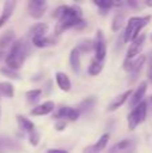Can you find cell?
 I'll return each instance as SVG.
<instances>
[{
	"mask_svg": "<svg viewBox=\"0 0 152 153\" xmlns=\"http://www.w3.org/2000/svg\"><path fill=\"white\" fill-rule=\"evenodd\" d=\"M145 59H147V58H145L144 55H142V56H139L137 59H135L133 69H132V71L129 73V74H131V83H133V82L139 78L140 71H142L143 66H144V63H145Z\"/></svg>",
	"mask_w": 152,
	"mask_h": 153,
	"instance_id": "obj_18",
	"label": "cell"
},
{
	"mask_svg": "<svg viewBox=\"0 0 152 153\" xmlns=\"http://www.w3.org/2000/svg\"><path fill=\"white\" fill-rule=\"evenodd\" d=\"M132 94H133V91L129 89V90H125L124 93H121L120 95H117V97L109 103V106H108V111H115V110H117L118 108H121V106L128 101V98H131Z\"/></svg>",
	"mask_w": 152,
	"mask_h": 153,
	"instance_id": "obj_12",
	"label": "cell"
},
{
	"mask_svg": "<svg viewBox=\"0 0 152 153\" xmlns=\"http://www.w3.org/2000/svg\"><path fill=\"white\" fill-rule=\"evenodd\" d=\"M42 97V90L40 89H31L26 93V100L30 105H35Z\"/></svg>",
	"mask_w": 152,
	"mask_h": 153,
	"instance_id": "obj_23",
	"label": "cell"
},
{
	"mask_svg": "<svg viewBox=\"0 0 152 153\" xmlns=\"http://www.w3.org/2000/svg\"><path fill=\"white\" fill-rule=\"evenodd\" d=\"M150 20H151V15L132 16V18H129V20L127 22L125 30H124V32H123L125 43H128V42L132 43L133 40H136L137 38L142 35L140 34L142 30L150 23Z\"/></svg>",
	"mask_w": 152,
	"mask_h": 153,
	"instance_id": "obj_2",
	"label": "cell"
},
{
	"mask_svg": "<svg viewBox=\"0 0 152 153\" xmlns=\"http://www.w3.org/2000/svg\"><path fill=\"white\" fill-rule=\"evenodd\" d=\"M145 45V34H142L136 40L129 45L128 50H127V59H135L140 53H142L143 47Z\"/></svg>",
	"mask_w": 152,
	"mask_h": 153,
	"instance_id": "obj_8",
	"label": "cell"
},
{
	"mask_svg": "<svg viewBox=\"0 0 152 153\" xmlns=\"http://www.w3.org/2000/svg\"><path fill=\"white\" fill-rule=\"evenodd\" d=\"M31 43L35 47H48V46H55L57 45V39L54 36H43V38H38V39H32Z\"/></svg>",
	"mask_w": 152,
	"mask_h": 153,
	"instance_id": "obj_20",
	"label": "cell"
},
{
	"mask_svg": "<svg viewBox=\"0 0 152 153\" xmlns=\"http://www.w3.org/2000/svg\"><path fill=\"white\" fill-rule=\"evenodd\" d=\"M16 121H18V126L19 129L22 130V132L24 133H32L35 130V124L31 121V120H28L27 117L22 116V114H18L16 116Z\"/></svg>",
	"mask_w": 152,
	"mask_h": 153,
	"instance_id": "obj_15",
	"label": "cell"
},
{
	"mask_svg": "<svg viewBox=\"0 0 152 153\" xmlns=\"http://www.w3.org/2000/svg\"><path fill=\"white\" fill-rule=\"evenodd\" d=\"M93 4L97 5V7L101 10V13H105L107 11H109L112 7H115L116 1H112V0H94Z\"/></svg>",
	"mask_w": 152,
	"mask_h": 153,
	"instance_id": "obj_28",
	"label": "cell"
},
{
	"mask_svg": "<svg viewBox=\"0 0 152 153\" xmlns=\"http://www.w3.org/2000/svg\"><path fill=\"white\" fill-rule=\"evenodd\" d=\"M69 62H70V67H72V70L78 74L80 70H81V53L78 51L77 47L72 48V51H70Z\"/></svg>",
	"mask_w": 152,
	"mask_h": 153,
	"instance_id": "obj_17",
	"label": "cell"
},
{
	"mask_svg": "<svg viewBox=\"0 0 152 153\" xmlns=\"http://www.w3.org/2000/svg\"><path fill=\"white\" fill-rule=\"evenodd\" d=\"M69 110H70L69 106H61V108H58L57 110H54L53 118H55L57 121H61V120L66 121V120H67V114H69Z\"/></svg>",
	"mask_w": 152,
	"mask_h": 153,
	"instance_id": "obj_29",
	"label": "cell"
},
{
	"mask_svg": "<svg viewBox=\"0 0 152 153\" xmlns=\"http://www.w3.org/2000/svg\"><path fill=\"white\" fill-rule=\"evenodd\" d=\"M55 82H57V86L62 91H70V89H72V81H70L69 76L62 71L55 73Z\"/></svg>",
	"mask_w": 152,
	"mask_h": 153,
	"instance_id": "obj_16",
	"label": "cell"
},
{
	"mask_svg": "<svg viewBox=\"0 0 152 153\" xmlns=\"http://www.w3.org/2000/svg\"><path fill=\"white\" fill-rule=\"evenodd\" d=\"M47 153H69L66 149H59V148H53V149H48Z\"/></svg>",
	"mask_w": 152,
	"mask_h": 153,
	"instance_id": "obj_35",
	"label": "cell"
},
{
	"mask_svg": "<svg viewBox=\"0 0 152 153\" xmlns=\"http://www.w3.org/2000/svg\"><path fill=\"white\" fill-rule=\"evenodd\" d=\"M3 56H4V51H1V50H0V59H1Z\"/></svg>",
	"mask_w": 152,
	"mask_h": 153,
	"instance_id": "obj_40",
	"label": "cell"
},
{
	"mask_svg": "<svg viewBox=\"0 0 152 153\" xmlns=\"http://www.w3.org/2000/svg\"><path fill=\"white\" fill-rule=\"evenodd\" d=\"M124 20H125V13H124L123 11L116 12V15L113 16V20H112V30L113 31H118V30L123 27Z\"/></svg>",
	"mask_w": 152,
	"mask_h": 153,
	"instance_id": "obj_26",
	"label": "cell"
},
{
	"mask_svg": "<svg viewBox=\"0 0 152 153\" xmlns=\"http://www.w3.org/2000/svg\"><path fill=\"white\" fill-rule=\"evenodd\" d=\"M55 110V103L53 101H46L43 103L35 105L34 108L30 110V116L34 117H40V116H47V114L53 113Z\"/></svg>",
	"mask_w": 152,
	"mask_h": 153,
	"instance_id": "obj_9",
	"label": "cell"
},
{
	"mask_svg": "<svg viewBox=\"0 0 152 153\" xmlns=\"http://www.w3.org/2000/svg\"><path fill=\"white\" fill-rule=\"evenodd\" d=\"M102 69H104V63H102L101 61H98V59L93 58L90 61V63H89L88 73H89V75L94 76V75H98L102 71Z\"/></svg>",
	"mask_w": 152,
	"mask_h": 153,
	"instance_id": "obj_21",
	"label": "cell"
},
{
	"mask_svg": "<svg viewBox=\"0 0 152 153\" xmlns=\"http://www.w3.org/2000/svg\"><path fill=\"white\" fill-rule=\"evenodd\" d=\"M109 138H110V134L109 133H104V134L101 136V137L97 140V143L96 144H93V146H94V149H96V152H101V151H104L105 148H107V145H108V141H109Z\"/></svg>",
	"mask_w": 152,
	"mask_h": 153,
	"instance_id": "obj_27",
	"label": "cell"
},
{
	"mask_svg": "<svg viewBox=\"0 0 152 153\" xmlns=\"http://www.w3.org/2000/svg\"><path fill=\"white\" fill-rule=\"evenodd\" d=\"M94 153H97V152H94Z\"/></svg>",
	"mask_w": 152,
	"mask_h": 153,
	"instance_id": "obj_43",
	"label": "cell"
},
{
	"mask_svg": "<svg viewBox=\"0 0 152 153\" xmlns=\"http://www.w3.org/2000/svg\"><path fill=\"white\" fill-rule=\"evenodd\" d=\"M39 141H40V134H39V132L34 130L32 133H30V134H28V143L31 144L32 146H37L38 144H39Z\"/></svg>",
	"mask_w": 152,
	"mask_h": 153,
	"instance_id": "obj_31",
	"label": "cell"
},
{
	"mask_svg": "<svg viewBox=\"0 0 152 153\" xmlns=\"http://www.w3.org/2000/svg\"><path fill=\"white\" fill-rule=\"evenodd\" d=\"M53 18H55L57 22H63L74 18H82V10L78 5H59L54 11Z\"/></svg>",
	"mask_w": 152,
	"mask_h": 153,
	"instance_id": "obj_4",
	"label": "cell"
},
{
	"mask_svg": "<svg viewBox=\"0 0 152 153\" xmlns=\"http://www.w3.org/2000/svg\"><path fill=\"white\" fill-rule=\"evenodd\" d=\"M80 116H81V113L78 111L77 108H70L69 114H67V120H69V121H77Z\"/></svg>",
	"mask_w": 152,
	"mask_h": 153,
	"instance_id": "obj_32",
	"label": "cell"
},
{
	"mask_svg": "<svg viewBox=\"0 0 152 153\" xmlns=\"http://www.w3.org/2000/svg\"><path fill=\"white\" fill-rule=\"evenodd\" d=\"M145 4H147L148 7H152V1H151V0H147V1H145Z\"/></svg>",
	"mask_w": 152,
	"mask_h": 153,
	"instance_id": "obj_39",
	"label": "cell"
},
{
	"mask_svg": "<svg viewBox=\"0 0 152 153\" xmlns=\"http://www.w3.org/2000/svg\"><path fill=\"white\" fill-rule=\"evenodd\" d=\"M75 47L78 48V51H80L81 54H88L94 50V43L92 39H83V40H81Z\"/></svg>",
	"mask_w": 152,
	"mask_h": 153,
	"instance_id": "obj_24",
	"label": "cell"
},
{
	"mask_svg": "<svg viewBox=\"0 0 152 153\" xmlns=\"http://www.w3.org/2000/svg\"><path fill=\"white\" fill-rule=\"evenodd\" d=\"M151 42H152V32H151Z\"/></svg>",
	"mask_w": 152,
	"mask_h": 153,
	"instance_id": "obj_41",
	"label": "cell"
},
{
	"mask_svg": "<svg viewBox=\"0 0 152 153\" xmlns=\"http://www.w3.org/2000/svg\"><path fill=\"white\" fill-rule=\"evenodd\" d=\"M135 151V143L131 138H124L110 148L109 153H132Z\"/></svg>",
	"mask_w": 152,
	"mask_h": 153,
	"instance_id": "obj_10",
	"label": "cell"
},
{
	"mask_svg": "<svg viewBox=\"0 0 152 153\" xmlns=\"http://www.w3.org/2000/svg\"><path fill=\"white\" fill-rule=\"evenodd\" d=\"M47 32H48V24L47 23H35L34 26L30 27L28 30V34L32 39H38V38H43V36H47Z\"/></svg>",
	"mask_w": 152,
	"mask_h": 153,
	"instance_id": "obj_13",
	"label": "cell"
},
{
	"mask_svg": "<svg viewBox=\"0 0 152 153\" xmlns=\"http://www.w3.org/2000/svg\"><path fill=\"white\" fill-rule=\"evenodd\" d=\"M0 94L7 98H13L15 90H13L12 83L11 82H0Z\"/></svg>",
	"mask_w": 152,
	"mask_h": 153,
	"instance_id": "obj_25",
	"label": "cell"
},
{
	"mask_svg": "<svg viewBox=\"0 0 152 153\" xmlns=\"http://www.w3.org/2000/svg\"><path fill=\"white\" fill-rule=\"evenodd\" d=\"M15 42H16L15 32H13L12 30H8V31H5L4 34L0 36V50L3 51L5 47H8V46H12Z\"/></svg>",
	"mask_w": 152,
	"mask_h": 153,
	"instance_id": "obj_19",
	"label": "cell"
},
{
	"mask_svg": "<svg viewBox=\"0 0 152 153\" xmlns=\"http://www.w3.org/2000/svg\"><path fill=\"white\" fill-rule=\"evenodd\" d=\"M133 65H135V59H127L124 61V65H123V69L125 70V71L131 73L132 69H133Z\"/></svg>",
	"mask_w": 152,
	"mask_h": 153,
	"instance_id": "obj_33",
	"label": "cell"
},
{
	"mask_svg": "<svg viewBox=\"0 0 152 153\" xmlns=\"http://www.w3.org/2000/svg\"><path fill=\"white\" fill-rule=\"evenodd\" d=\"M0 73L10 79H20V75L18 74V71H15V70L10 69V67H7V66L1 67V69H0Z\"/></svg>",
	"mask_w": 152,
	"mask_h": 153,
	"instance_id": "obj_30",
	"label": "cell"
},
{
	"mask_svg": "<svg viewBox=\"0 0 152 153\" xmlns=\"http://www.w3.org/2000/svg\"><path fill=\"white\" fill-rule=\"evenodd\" d=\"M147 76L148 79L152 82V58H151V62H150V66H148V73H147Z\"/></svg>",
	"mask_w": 152,
	"mask_h": 153,
	"instance_id": "obj_36",
	"label": "cell"
},
{
	"mask_svg": "<svg viewBox=\"0 0 152 153\" xmlns=\"http://www.w3.org/2000/svg\"><path fill=\"white\" fill-rule=\"evenodd\" d=\"M15 7H16V1H13V0H8V1L4 3V5H3V11H1V15H0V27L4 26L5 22H7L8 19L12 16Z\"/></svg>",
	"mask_w": 152,
	"mask_h": 153,
	"instance_id": "obj_14",
	"label": "cell"
},
{
	"mask_svg": "<svg viewBox=\"0 0 152 153\" xmlns=\"http://www.w3.org/2000/svg\"><path fill=\"white\" fill-rule=\"evenodd\" d=\"M66 126H67V122L63 121V120H61V121H57V122H55V129H57V132H63V130L66 129Z\"/></svg>",
	"mask_w": 152,
	"mask_h": 153,
	"instance_id": "obj_34",
	"label": "cell"
},
{
	"mask_svg": "<svg viewBox=\"0 0 152 153\" xmlns=\"http://www.w3.org/2000/svg\"><path fill=\"white\" fill-rule=\"evenodd\" d=\"M51 83H53L51 81H48L47 83H46V93H50V90H51Z\"/></svg>",
	"mask_w": 152,
	"mask_h": 153,
	"instance_id": "obj_38",
	"label": "cell"
},
{
	"mask_svg": "<svg viewBox=\"0 0 152 153\" xmlns=\"http://www.w3.org/2000/svg\"><path fill=\"white\" fill-rule=\"evenodd\" d=\"M151 102H152V97H151Z\"/></svg>",
	"mask_w": 152,
	"mask_h": 153,
	"instance_id": "obj_42",
	"label": "cell"
},
{
	"mask_svg": "<svg viewBox=\"0 0 152 153\" xmlns=\"http://www.w3.org/2000/svg\"><path fill=\"white\" fill-rule=\"evenodd\" d=\"M147 102L143 101L140 102L136 108L132 109V111L128 114V129L129 130H135L137 125L143 124L147 118Z\"/></svg>",
	"mask_w": 152,
	"mask_h": 153,
	"instance_id": "obj_3",
	"label": "cell"
},
{
	"mask_svg": "<svg viewBox=\"0 0 152 153\" xmlns=\"http://www.w3.org/2000/svg\"><path fill=\"white\" fill-rule=\"evenodd\" d=\"M127 4H128L129 7H133V8H137V7H139V3L135 1V0H129V1H127Z\"/></svg>",
	"mask_w": 152,
	"mask_h": 153,
	"instance_id": "obj_37",
	"label": "cell"
},
{
	"mask_svg": "<svg viewBox=\"0 0 152 153\" xmlns=\"http://www.w3.org/2000/svg\"><path fill=\"white\" fill-rule=\"evenodd\" d=\"M30 50H31V43L26 38L18 39L11 46L10 53L5 56V65H7V67L15 70V71L22 69L24 62H26V58L30 54Z\"/></svg>",
	"mask_w": 152,
	"mask_h": 153,
	"instance_id": "obj_1",
	"label": "cell"
},
{
	"mask_svg": "<svg viewBox=\"0 0 152 153\" xmlns=\"http://www.w3.org/2000/svg\"><path fill=\"white\" fill-rule=\"evenodd\" d=\"M20 149H22V145L16 140L7 137V136H0V152H3V151L18 152Z\"/></svg>",
	"mask_w": 152,
	"mask_h": 153,
	"instance_id": "obj_11",
	"label": "cell"
},
{
	"mask_svg": "<svg viewBox=\"0 0 152 153\" xmlns=\"http://www.w3.org/2000/svg\"><path fill=\"white\" fill-rule=\"evenodd\" d=\"M94 43V58L98 59V61H104L105 56H107V40H105V35L102 32V30H97L96 36L93 39Z\"/></svg>",
	"mask_w": 152,
	"mask_h": 153,
	"instance_id": "obj_5",
	"label": "cell"
},
{
	"mask_svg": "<svg viewBox=\"0 0 152 153\" xmlns=\"http://www.w3.org/2000/svg\"><path fill=\"white\" fill-rule=\"evenodd\" d=\"M94 102H96V100H94L93 97H88V98H85L83 101H81V102L78 103V106H77L78 111H80L81 114L90 111L92 109H93V106H94Z\"/></svg>",
	"mask_w": 152,
	"mask_h": 153,
	"instance_id": "obj_22",
	"label": "cell"
},
{
	"mask_svg": "<svg viewBox=\"0 0 152 153\" xmlns=\"http://www.w3.org/2000/svg\"><path fill=\"white\" fill-rule=\"evenodd\" d=\"M147 89H148L147 82L145 81L140 82V85L137 86V89L135 90L133 94H132L131 98H129V108H132V109L136 108L140 102L144 101V95H145V93H147Z\"/></svg>",
	"mask_w": 152,
	"mask_h": 153,
	"instance_id": "obj_7",
	"label": "cell"
},
{
	"mask_svg": "<svg viewBox=\"0 0 152 153\" xmlns=\"http://www.w3.org/2000/svg\"><path fill=\"white\" fill-rule=\"evenodd\" d=\"M27 7H28V13L31 18L40 19L46 13L47 1H45V0H30L27 3Z\"/></svg>",
	"mask_w": 152,
	"mask_h": 153,
	"instance_id": "obj_6",
	"label": "cell"
}]
</instances>
